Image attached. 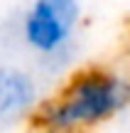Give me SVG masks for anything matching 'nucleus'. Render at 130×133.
<instances>
[{"instance_id": "nucleus-3", "label": "nucleus", "mask_w": 130, "mask_h": 133, "mask_svg": "<svg viewBox=\"0 0 130 133\" xmlns=\"http://www.w3.org/2000/svg\"><path fill=\"white\" fill-rule=\"evenodd\" d=\"M42 104V86L32 71L15 62H0V128H17L37 118Z\"/></svg>"}, {"instance_id": "nucleus-1", "label": "nucleus", "mask_w": 130, "mask_h": 133, "mask_svg": "<svg viewBox=\"0 0 130 133\" xmlns=\"http://www.w3.org/2000/svg\"><path fill=\"white\" fill-rule=\"evenodd\" d=\"M130 106V76L116 69L88 66L37 111V126L47 133H79L116 118Z\"/></svg>"}, {"instance_id": "nucleus-2", "label": "nucleus", "mask_w": 130, "mask_h": 133, "mask_svg": "<svg viewBox=\"0 0 130 133\" xmlns=\"http://www.w3.org/2000/svg\"><path fill=\"white\" fill-rule=\"evenodd\" d=\"M81 0H29L17 20L20 44L49 71H64L79 49Z\"/></svg>"}, {"instance_id": "nucleus-4", "label": "nucleus", "mask_w": 130, "mask_h": 133, "mask_svg": "<svg viewBox=\"0 0 130 133\" xmlns=\"http://www.w3.org/2000/svg\"><path fill=\"white\" fill-rule=\"evenodd\" d=\"M29 133H47V131H44V128H39V126H37V128H34V131H29Z\"/></svg>"}]
</instances>
